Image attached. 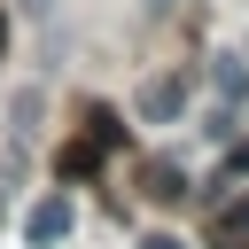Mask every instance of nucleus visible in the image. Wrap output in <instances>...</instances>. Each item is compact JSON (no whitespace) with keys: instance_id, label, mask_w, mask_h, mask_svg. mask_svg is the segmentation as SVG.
<instances>
[{"instance_id":"6","label":"nucleus","mask_w":249,"mask_h":249,"mask_svg":"<svg viewBox=\"0 0 249 249\" xmlns=\"http://www.w3.org/2000/svg\"><path fill=\"white\" fill-rule=\"evenodd\" d=\"M148 195H156V202H179V195H187V171H179V163H148Z\"/></svg>"},{"instance_id":"5","label":"nucleus","mask_w":249,"mask_h":249,"mask_svg":"<svg viewBox=\"0 0 249 249\" xmlns=\"http://www.w3.org/2000/svg\"><path fill=\"white\" fill-rule=\"evenodd\" d=\"M218 249H249V195H233L218 210Z\"/></svg>"},{"instance_id":"2","label":"nucleus","mask_w":249,"mask_h":249,"mask_svg":"<svg viewBox=\"0 0 249 249\" xmlns=\"http://www.w3.org/2000/svg\"><path fill=\"white\" fill-rule=\"evenodd\" d=\"M210 78H218V101H226V109H241V101H249V54H218V70H210Z\"/></svg>"},{"instance_id":"10","label":"nucleus","mask_w":249,"mask_h":249,"mask_svg":"<svg viewBox=\"0 0 249 249\" xmlns=\"http://www.w3.org/2000/svg\"><path fill=\"white\" fill-rule=\"evenodd\" d=\"M226 163H233V171H249V140H241V148H233V156H226Z\"/></svg>"},{"instance_id":"1","label":"nucleus","mask_w":249,"mask_h":249,"mask_svg":"<svg viewBox=\"0 0 249 249\" xmlns=\"http://www.w3.org/2000/svg\"><path fill=\"white\" fill-rule=\"evenodd\" d=\"M132 109H140V124H179V109H187V78H148Z\"/></svg>"},{"instance_id":"3","label":"nucleus","mask_w":249,"mask_h":249,"mask_svg":"<svg viewBox=\"0 0 249 249\" xmlns=\"http://www.w3.org/2000/svg\"><path fill=\"white\" fill-rule=\"evenodd\" d=\"M62 233H70V195L31 202V241H62Z\"/></svg>"},{"instance_id":"7","label":"nucleus","mask_w":249,"mask_h":249,"mask_svg":"<svg viewBox=\"0 0 249 249\" xmlns=\"http://www.w3.org/2000/svg\"><path fill=\"white\" fill-rule=\"evenodd\" d=\"M86 140H93V148H117V140H124L117 109H86Z\"/></svg>"},{"instance_id":"4","label":"nucleus","mask_w":249,"mask_h":249,"mask_svg":"<svg viewBox=\"0 0 249 249\" xmlns=\"http://www.w3.org/2000/svg\"><path fill=\"white\" fill-rule=\"evenodd\" d=\"M101 156H109V148H93V140L78 132V140H70V148L54 156V171H62V179H86V171H101Z\"/></svg>"},{"instance_id":"8","label":"nucleus","mask_w":249,"mask_h":249,"mask_svg":"<svg viewBox=\"0 0 249 249\" xmlns=\"http://www.w3.org/2000/svg\"><path fill=\"white\" fill-rule=\"evenodd\" d=\"M140 249H187V241H179V233H148Z\"/></svg>"},{"instance_id":"9","label":"nucleus","mask_w":249,"mask_h":249,"mask_svg":"<svg viewBox=\"0 0 249 249\" xmlns=\"http://www.w3.org/2000/svg\"><path fill=\"white\" fill-rule=\"evenodd\" d=\"M23 8H31V16H39V23H47V16H54V8H62V0H23Z\"/></svg>"},{"instance_id":"11","label":"nucleus","mask_w":249,"mask_h":249,"mask_svg":"<svg viewBox=\"0 0 249 249\" xmlns=\"http://www.w3.org/2000/svg\"><path fill=\"white\" fill-rule=\"evenodd\" d=\"M0 47H8V16H0Z\"/></svg>"}]
</instances>
